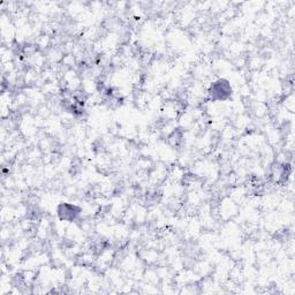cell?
<instances>
[{
  "label": "cell",
  "instance_id": "obj_1",
  "mask_svg": "<svg viewBox=\"0 0 295 295\" xmlns=\"http://www.w3.org/2000/svg\"><path fill=\"white\" fill-rule=\"evenodd\" d=\"M232 94V89L229 82L224 80H219V81L212 83L211 88L209 90V95L214 100H225L229 98Z\"/></svg>",
  "mask_w": 295,
  "mask_h": 295
},
{
  "label": "cell",
  "instance_id": "obj_2",
  "mask_svg": "<svg viewBox=\"0 0 295 295\" xmlns=\"http://www.w3.org/2000/svg\"><path fill=\"white\" fill-rule=\"evenodd\" d=\"M58 213H59V216L61 217V219H64V220L71 222V220H74V219H77V217L80 213V210L75 205L61 204L58 209Z\"/></svg>",
  "mask_w": 295,
  "mask_h": 295
}]
</instances>
